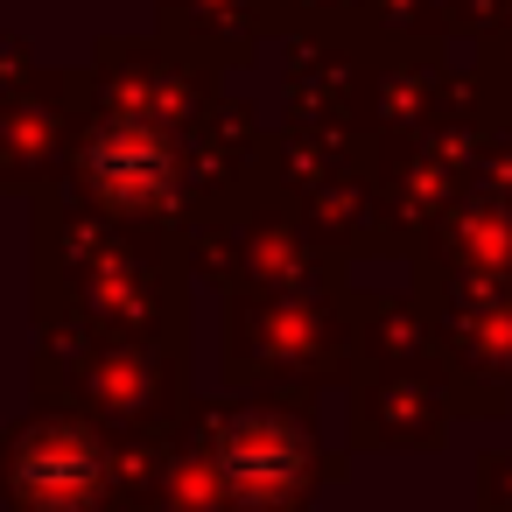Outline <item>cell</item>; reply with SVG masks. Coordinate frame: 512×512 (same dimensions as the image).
Segmentation results:
<instances>
[{
    "mask_svg": "<svg viewBox=\"0 0 512 512\" xmlns=\"http://www.w3.org/2000/svg\"><path fill=\"white\" fill-rule=\"evenodd\" d=\"M15 484H22V498L36 512H71V505L92 498L99 456H92V442L78 428H36L29 449L15 456Z\"/></svg>",
    "mask_w": 512,
    "mask_h": 512,
    "instance_id": "cell-1",
    "label": "cell"
}]
</instances>
